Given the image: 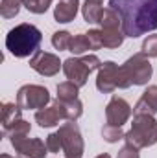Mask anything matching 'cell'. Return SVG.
<instances>
[{"instance_id":"6da1fadb","label":"cell","mask_w":157,"mask_h":158,"mask_svg":"<svg viewBox=\"0 0 157 158\" xmlns=\"http://www.w3.org/2000/svg\"><path fill=\"white\" fill-rule=\"evenodd\" d=\"M122 19L126 37L137 39L157 30V0H109Z\"/></svg>"},{"instance_id":"7a4b0ae2","label":"cell","mask_w":157,"mask_h":158,"mask_svg":"<svg viewBox=\"0 0 157 158\" xmlns=\"http://www.w3.org/2000/svg\"><path fill=\"white\" fill-rule=\"evenodd\" d=\"M41 42H43L41 30L34 24H28V22H22V24L11 28L6 35V48L17 59L35 55L39 52Z\"/></svg>"},{"instance_id":"3957f363","label":"cell","mask_w":157,"mask_h":158,"mask_svg":"<svg viewBox=\"0 0 157 158\" xmlns=\"http://www.w3.org/2000/svg\"><path fill=\"white\" fill-rule=\"evenodd\" d=\"M154 74L150 57H146L142 52L131 55L120 68H118V77H117V88L126 90L131 85L135 86H142L146 85Z\"/></svg>"},{"instance_id":"277c9868","label":"cell","mask_w":157,"mask_h":158,"mask_svg":"<svg viewBox=\"0 0 157 158\" xmlns=\"http://www.w3.org/2000/svg\"><path fill=\"white\" fill-rule=\"evenodd\" d=\"M124 142L135 149H146L157 143V119L152 114H133L131 129L124 134Z\"/></svg>"},{"instance_id":"5b68a950","label":"cell","mask_w":157,"mask_h":158,"mask_svg":"<svg viewBox=\"0 0 157 158\" xmlns=\"http://www.w3.org/2000/svg\"><path fill=\"white\" fill-rule=\"evenodd\" d=\"M50 103V92L46 86L41 85H24L17 92V105L22 110H39L48 107Z\"/></svg>"},{"instance_id":"8992f818","label":"cell","mask_w":157,"mask_h":158,"mask_svg":"<svg viewBox=\"0 0 157 158\" xmlns=\"http://www.w3.org/2000/svg\"><path fill=\"white\" fill-rule=\"evenodd\" d=\"M59 136L63 140V153L65 158H83L85 151V142L79 132V127L76 121H67L59 127Z\"/></svg>"},{"instance_id":"52a82bcc","label":"cell","mask_w":157,"mask_h":158,"mask_svg":"<svg viewBox=\"0 0 157 158\" xmlns=\"http://www.w3.org/2000/svg\"><path fill=\"white\" fill-rule=\"evenodd\" d=\"M9 142L20 158H44L48 155L46 142H43L41 138L13 136V138H9Z\"/></svg>"},{"instance_id":"ba28073f","label":"cell","mask_w":157,"mask_h":158,"mask_svg":"<svg viewBox=\"0 0 157 158\" xmlns=\"http://www.w3.org/2000/svg\"><path fill=\"white\" fill-rule=\"evenodd\" d=\"M30 66L39 76H44V77H54L59 70H63V63L59 61V57L56 53L41 52V50L30 57Z\"/></svg>"},{"instance_id":"9c48e42d","label":"cell","mask_w":157,"mask_h":158,"mask_svg":"<svg viewBox=\"0 0 157 158\" xmlns=\"http://www.w3.org/2000/svg\"><path fill=\"white\" fill-rule=\"evenodd\" d=\"M131 118V107L129 103L124 99V98H118L113 96L105 107V119L109 125H115V127H122L128 119Z\"/></svg>"},{"instance_id":"30bf717a","label":"cell","mask_w":157,"mask_h":158,"mask_svg":"<svg viewBox=\"0 0 157 158\" xmlns=\"http://www.w3.org/2000/svg\"><path fill=\"white\" fill-rule=\"evenodd\" d=\"M63 74L67 76V79L70 83H74L76 86H85L87 85V79H89V66L83 63L81 57H69L63 61Z\"/></svg>"},{"instance_id":"8fae6325","label":"cell","mask_w":157,"mask_h":158,"mask_svg":"<svg viewBox=\"0 0 157 158\" xmlns=\"http://www.w3.org/2000/svg\"><path fill=\"white\" fill-rule=\"evenodd\" d=\"M118 66L115 61H105L96 76V88L102 94H111L117 90V77H118Z\"/></svg>"},{"instance_id":"7c38bea8","label":"cell","mask_w":157,"mask_h":158,"mask_svg":"<svg viewBox=\"0 0 157 158\" xmlns=\"http://www.w3.org/2000/svg\"><path fill=\"white\" fill-rule=\"evenodd\" d=\"M79 11V0H57L54 7V20L59 24H69L76 19Z\"/></svg>"},{"instance_id":"4fadbf2b","label":"cell","mask_w":157,"mask_h":158,"mask_svg":"<svg viewBox=\"0 0 157 158\" xmlns=\"http://www.w3.org/2000/svg\"><path fill=\"white\" fill-rule=\"evenodd\" d=\"M133 114H157V85L148 86L133 107Z\"/></svg>"},{"instance_id":"5bb4252c","label":"cell","mask_w":157,"mask_h":158,"mask_svg":"<svg viewBox=\"0 0 157 158\" xmlns=\"http://www.w3.org/2000/svg\"><path fill=\"white\" fill-rule=\"evenodd\" d=\"M63 119V114L59 110L57 105H50V107H44V109H39L35 112V121L39 123V127L43 129H50V127H56L59 125V121Z\"/></svg>"},{"instance_id":"9a60e30c","label":"cell","mask_w":157,"mask_h":158,"mask_svg":"<svg viewBox=\"0 0 157 158\" xmlns=\"http://www.w3.org/2000/svg\"><path fill=\"white\" fill-rule=\"evenodd\" d=\"M54 105L59 107V110H61V114H63V119H65V121H76V119H79L81 118V114H83V103H81L79 99L61 101V99L56 98Z\"/></svg>"},{"instance_id":"2e32d148","label":"cell","mask_w":157,"mask_h":158,"mask_svg":"<svg viewBox=\"0 0 157 158\" xmlns=\"http://www.w3.org/2000/svg\"><path fill=\"white\" fill-rule=\"evenodd\" d=\"M104 9L105 7L102 6V0H85L83 6H81L83 20L87 24H100V19H102Z\"/></svg>"},{"instance_id":"e0dca14e","label":"cell","mask_w":157,"mask_h":158,"mask_svg":"<svg viewBox=\"0 0 157 158\" xmlns=\"http://www.w3.org/2000/svg\"><path fill=\"white\" fill-rule=\"evenodd\" d=\"M20 119H22V109L17 103H4L2 105V129H4V132L7 129H11Z\"/></svg>"},{"instance_id":"ac0fdd59","label":"cell","mask_w":157,"mask_h":158,"mask_svg":"<svg viewBox=\"0 0 157 158\" xmlns=\"http://www.w3.org/2000/svg\"><path fill=\"white\" fill-rule=\"evenodd\" d=\"M100 26L102 30H124L122 26V19L113 7H105L100 19Z\"/></svg>"},{"instance_id":"d6986e66","label":"cell","mask_w":157,"mask_h":158,"mask_svg":"<svg viewBox=\"0 0 157 158\" xmlns=\"http://www.w3.org/2000/svg\"><path fill=\"white\" fill-rule=\"evenodd\" d=\"M102 35H104V48H109V50L122 46L126 39L124 30H102Z\"/></svg>"},{"instance_id":"ffe728a7","label":"cell","mask_w":157,"mask_h":158,"mask_svg":"<svg viewBox=\"0 0 157 158\" xmlns=\"http://www.w3.org/2000/svg\"><path fill=\"white\" fill-rule=\"evenodd\" d=\"M78 94H79V86H76L70 81H65V83L57 85V99H61V101L78 99Z\"/></svg>"},{"instance_id":"44dd1931","label":"cell","mask_w":157,"mask_h":158,"mask_svg":"<svg viewBox=\"0 0 157 158\" xmlns=\"http://www.w3.org/2000/svg\"><path fill=\"white\" fill-rule=\"evenodd\" d=\"M20 6H24L22 0H2L0 2V15L4 19H15L20 11Z\"/></svg>"},{"instance_id":"7402d4cb","label":"cell","mask_w":157,"mask_h":158,"mask_svg":"<svg viewBox=\"0 0 157 158\" xmlns=\"http://www.w3.org/2000/svg\"><path fill=\"white\" fill-rule=\"evenodd\" d=\"M70 42H72V35L67 31V30H61V31H56L52 35V46L59 52H65L70 48Z\"/></svg>"},{"instance_id":"603a6c76","label":"cell","mask_w":157,"mask_h":158,"mask_svg":"<svg viewBox=\"0 0 157 158\" xmlns=\"http://www.w3.org/2000/svg\"><path fill=\"white\" fill-rule=\"evenodd\" d=\"M91 46H89V40H87V35L85 33H79V35H74L72 37V42H70V48L69 52L74 53V55H83L85 52H89Z\"/></svg>"},{"instance_id":"cb8c5ba5","label":"cell","mask_w":157,"mask_h":158,"mask_svg":"<svg viewBox=\"0 0 157 158\" xmlns=\"http://www.w3.org/2000/svg\"><path fill=\"white\" fill-rule=\"evenodd\" d=\"M124 131H122V127H115V125H104V129H102V138L107 142V143H117L118 140H124Z\"/></svg>"},{"instance_id":"d4e9b609","label":"cell","mask_w":157,"mask_h":158,"mask_svg":"<svg viewBox=\"0 0 157 158\" xmlns=\"http://www.w3.org/2000/svg\"><path fill=\"white\" fill-rule=\"evenodd\" d=\"M24 7L30 11V13H35V15H43L48 11L52 0H22Z\"/></svg>"},{"instance_id":"484cf974","label":"cell","mask_w":157,"mask_h":158,"mask_svg":"<svg viewBox=\"0 0 157 158\" xmlns=\"http://www.w3.org/2000/svg\"><path fill=\"white\" fill-rule=\"evenodd\" d=\"M30 131H32V125H30V121H26V119H20V121H17L11 129H7L4 134L7 136V138H13V136H28L30 134Z\"/></svg>"},{"instance_id":"4316f807","label":"cell","mask_w":157,"mask_h":158,"mask_svg":"<svg viewBox=\"0 0 157 158\" xmlns=\"http://www.w3.org/2000/svg\"><path fill=\"white\" fill-rule=\"evenodd\" d=\"M142 53L146 57H157V33L148 35L142 40Z\"/></svg>"},{"instance_id":"83f0119b","label":"cell","mask_w":157,"mask_h":158,"mask_svg":"<svg viewBox=\"0 0 157 158\" xmlns=\"http://www.w3.org/2000/svg\"><path fill=\"white\" fill-rule=\"evenodd\" d=\"M87 35V40H89V46L91 50H100L104 48V35H102V30H89Z\"/></svg>"},{"instance_id":"f1b7e54d","label":"cell","mask_w":157,"mask_h":158,"mask_svg":"<svg viewBox=\"0 0 157 158\" xmlns=\"http://www.w3.org/2000/svg\"><path fill=\"white\" fill-rule=\"evenodd\" d=\"M46 147H48V153H59L63 151V140L59 136V132H52L46 136Z\"/></svg>"},{"instance_id":"f546056e","label":"cell","mask_w":157,"mask_h":158,"mask_svg":"<svg viewBox=\"0 0 157 158\" xmlns=\"http://www.w3.org/2000/svg\"><path fill=\"white\" fill-rule=\"evenodd\" d=\"M81 59H83V63L89 66V70H91V72H94V70H100V66L104 64V63L98 59V55H94V53H87V55H83Z\"/></svg>"},{"instance_id":"4dcf8cb0","label":"cell","mask_w":157,"mask_h":158,"mask_svg":"<svg viewBox=\"0 0 157 158\" xmlns=\"http://www.w3.org/2000/svg\"><path fill=\"white\" fill-rule=\"evenodd\" d=\"M117 158H141V155H139V149H135V147H131V145H124L120 151H118Z\"/></svg>"},{"instance_id":"1f68e13d","label":"cell","mask_w":157,"mask_h":158,"mask_svg":"<svg viewBox=\"0 0 157 158\" xmlns=\"http://www.w3.org/2000/svg\"><path fill=\"white\" fill-rule=\"evenodd\" d=\"M96 158H111V156H109L107 153H102V155H98V156H96Z\"/></svg>"},{"instance_id":"d6a6232c","label":"cell","mask_w":157,"mask_h":158,"mask_svg":"<svg viewBox=\"0 0 157 158\" xmlns=\"http://www.w3.org/2000/svg\"><path fill=\"white\" fill-rule=\"evenodd\" d=\"M0 158H13V156H9V155H2Z\"/></svg>"}]
</instances>
